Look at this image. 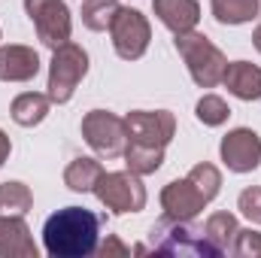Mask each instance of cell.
I'll list each match as a JSON object with an SVG mask.
<instances>
[{
	"instance_id": "cell-1",
	"label": "cell",
	"mask_w": 261,
	"mask_h": 258,
	"mask_svg": "<svg viewBox=\"0 0 261 258\" xmlns=\"http://www.w3.org/2000/svg\"><path fill=\"white\" fill-rule=\"evenodd\" d=\"M103 216L85 210V207H64L52 213L43 225V243L46 252L55 258H82L97 252Z\"/></svg>"
},
{
	"instance_id": "cell-2",
	"label": "cell",
	"mask_w": 261,
	"mask_h": 258,
	"mask_svg": "<svg viewBox=\"0 0 261 258\" xmlns=\"http://www.w3.org/2000/svg\"><path fill=\"white\" fill-rule=\"evenodd\" d=\"M146 252H158V255H189V258H219L225 255L210 237L203 228H195L192 222H182V219H158L152 228H149V243H146Z\"/></svg>"
},
{
	"instance_id": "cell-3",
	"label": "cell",
	"mask_w": 261,
	"mask_h": 258,
	"mask_svg": "<svg viewBox=\"0 0 261 258\" xmlns=\"http://www.w3.org/2000/svg\"><path fill=\"white\" fill-rule=\"evenodd\" d=\"M173 46H176L179 58L189 67L195 85H200V88H216L222 82V76L228 70V58L222 55V49L210 37H203L197 31H186V34H176Z\"/></svg>"
},
{
	"instance_id": "cell-4",
	"label": "cell",
	"mask_w": 261,
	"mask_h": 258,
	"mask_svg": "<svg viewBox=\"0 0 261 258\" xmlns=\"http://www.w3.org/2000/svg\"><path fill=\"white\" fill-rule=\"evenodd\" d=\"M85 73H88V52L82 46L64 43L61 49H55L49 64V85H46L52 104H67L76 94L79 82L85 79Z\"/></svg>"
},
{
	"instance_id": "cell-5",
	"label": "cell",
	"mask_w": 261,
	"mask_h": 258,
	"mask_svg": "<svg viewBox=\"0 0 261 258\" xmlns=\"http://www.w3.org/2000/svg\"><path fill=\"white\" fill-rule=\"evenodd\" d=\"M82 137L85 143L97 152V158H122L128 149V125L116 113L107 110H91L82 119Z\"/></svg>"
},
{
	"instance_id": "cell-6",
	"label": "cell",
	"mask_w": 261,
	"mask_h": 258,
	"mask_svg": "<svg viewBox=\"0 0 261 258\" xmlns=\"http://www.w3.org/2000/svg\"><path fill=\"white\" fill-rule=\"evenodd\" d=\"M97 200L113 210L116 216H125V213H140L146 207V186L140 183L137 173L122 170V173H100L97 186H94Z\"/></svg>"
},
{
	"instance_id": "cell-7",
	"label": "cell",
	"mask_w": 261,
	"mask_h": 258,
	"mask_svg": "<svg viewBox=\"0 0 261 258\" xmlns=\"http://www.w3.org/2000/svg\"><path fill=\"white\" fill-rule=\"evenodd\" d=\"M24 12L37 28V37L46 49H61L70 43L73 34V21H70V9L64 0H24Z\"/></svg>"
},
{
	"instance_id": "cell-8",
	"label": "cell",
	"mask_w": 261,
	"mask_h": 258,
	"mask_svg": "<svg viewBox=\"0 0 261 258\" xmlns=\"http://www.w3.org/2000/svg\"><path fill=\"white\" fill-rule=\"evenodd\" d=\"M110 37H113V49L119 58L125 61H137L146 55L149 40H152V28L146 21L143 12L130 9V6H119L113 24H110Z\"/></svg>"
},
{
	"instance_id": "cell-9",
	"label": "cell",
	"mask_w": 261,
	"mask_h": 258,
	"mask_svg": "<svg viewBox=\"0 0 261 258\" xmlns=\"http://www.w3.org/2000/svg\"><path fill=\"white\" fill-rule=\"evenodd\" d=\"M125 125H128V143L155 149H164L176 134V119L167 110H134L125 116Z\"/></svg>"
},
{
	"instance_id": "cell-10",
	"label": "cell",
	"mask_w": 261,
	"mask_h": 258,
	"mask_svg": "<svg viewBox=\"0 0 261 258\" xmlns=\"http://www.w3.org/2000/svg\"><path fill=\"white\" fill-rule=\"evenodd\" d=\"M219 155L228 170L234 173H249L261 164V137L252 128H234L228 131L219 143Z\"/></svg>"
},
{
	"instance_id": "cell-11",
	"label": "cell",
	"mask_w": 261,
	"mask_h": 258,
	"mask_svg": "<svg viewBox=\"0 0 261 258\" xmlns=\"http://www.w3.org/2000/svg\"><path fill=\"white\" fill-rule=\"evenodd\" d=\"M203 207H206V200H203V194L195 189V183L189 176L186 179H173V183H167L161 189V210L170 219L192 222Z\"/></svg>"
},
{
	"instance_id": "cell-12",
	"label": "cell",
	"mask_w": 261,
	"mask_h": 258,
	"mask_svg": "<svg viewBox=\"0 0 261 258\" xmlns=\"http://www.w3.org/2000/svg\"><path fill=\"white\" fill-rule=\"evenodd\" d=\"M40 73V55L31 46H0V82H31Z\"/></svg>"
},
{
	"instance_id": "cell-13",
	"label": "cell",
	"mask_w": 261,
	"mask_h": 258,
	"mask_svg": "<svg viewBox=\"0 0 261 258\" xmlns=\"http://www.w3.org/2000/svg\"><path fill=\"white\" fill-rule=\"evenodd\" d=\"M0 255L37 258V243H34L21 216H0Z\"/></svg>"
},
{
	"instance_id": "cell-14",
	"label": "cell",
	"mask_w": 261,
	"mask_h": 258,
	"mask_svg": "<svg viewBox=\"0 0 261 258\" xmlns=\"http://www.w3.org/2000/svg\"><path fill=\"white\" fill-rule=\"evenodd\" d=\"M155 15L161 18V24L173 34H186L195 31L200 21V6L197 0H152Z\"/></svg>"
},
{
	"instance_id": "cell-15",
	"label": "cell",
	"mask_w": 261,
	"mask_h": 258,
	"mask_svg": "<svg viewBox=\"0 0 261 258\" xmlns=\"http://www.w3.org/2000/svg\"><path fill=\"white\" fill-rule=\"evenodd\" d=\"M225 88L240 97V100H261V67L249 64V61H234L228 64L225 76H222Z\"/></svg>"
},
{
	"instance_id": "cell-16",
	"label": "cell",
	"mask_w": 261,
	"mask_h": 258,
	"mask_svg": "<svg viewBox=\"0 0 261 258\" xmlns=\"http://www.w3.org/2000/svg\"><path fill=\"white\" fill-rule=\"evenodd\" d=\"M49 107H52V97H49V94H43V91H24V94H18V97L12 100L9 116H12L15 125L34 128V125H40V122L49 116Z\"/></svg>"
},
{
	"instance_id": "cell-17",
	"label": "cell",
	"mask_w": 261,
	"mask_h": 258,
	"mask_svg": "<svg viewBox=\"0 0 261 258\" xmlns=\"http://www.w3.org/2000/svg\"><path fill=\"white\" fill-rule=\"evenodd\" d=\"M100 173H103V167H100L97 158H73L64 170V186L70 192H79V194L94 192Z\"/></svg>"
},
{
	"instance_id": "cell-18",
	"label": "cell",
	"mask_w": 261,
	"mask_h": 258,
	"mask_svg": "<svg viewBox=\"0 0 261 258\" xmlns=\"http://www.w3.org/2000/svg\"><path fill=\"white\" fill-rule=\"evenodd\" d=\"M210 9L219 24H246V21L258 18L261 3L258 0H213Z\"/></svg>"
},
{
	"instance_id": "cell-19",
	"label": "cell",
	"mask_w": 261,
	"mask_h": 258,
	"mask_svg": "<svg viewBox=\"0 0 261 258\" xmlns=\"http://www.w3.org/2000/svg\"><path fill=\"white\" fill-rule=\"evenodd\" d=\"M125 164H128L130 173H137V176H149V173H155V170L164 164V149L128 143V149H125Z\"/></svg>"
},
{
	"instance_id": "cell-20",
	"label": "cell",
	"mask_w": 261,
	"mask_h": 258,
	"mask_svg": "<svg viewBox=\"0 0 261 258\" xmlns=\"http://www.w3.org/2000/svg\"><path fill=\"white\" fill-rule=\"evenodd\" d=\"M203 231H206V237H210L222 252H228V249L234 246V237H237L240 225H237V216H234V213H213V216L206 219Z\"/></svg>"
},
{
	"instance_id": "cell-21",
	"label": "cell",
	"mask_w": 261,
	"mask_h": 258,
	"mask_svg": "<svg viewBox=\"0 0 261 258\" xmlns=\"http://www.w3.org/2000/svg\"><path fill=\"white\" fill-rule=\"evenodd\" d=\"M31 207H34V194L24 183L0 186V216H24Z\"/></svg>"
},
{
	"instance_id": "cell-22",
	"label": "cell",
	"mask_w": 261,
	"mask_h": 258,
	"mask_svg": "<svg viewBox=\"0 0 261 258\" xmlns=\"http://www.w3.org/2000/svg\"><path fill=\"white\" fill-rule=\"evenodd\" d=\"M119 12V0H85L82 3V24L88 31H110Z\"/></svg>"
},
{
	"instance_id": "cell-23",
	"label": "cell",
	"mask_w": 261,
	"mask_h": 258,
	"mask_svg": "<svg viewBox=\"0 0 261 258\" xmlns=\"http://www.w3.org/2000/svg\"><path fill=\"white\" fill-rule=\"evenodd\" d=\"M189 179L195 183V189L203 194V200H206V203H210V200L219 194V189H222V173H219V167H216V164H210V161L195 164V167L189 170Z\"/></svg>"
},
{
	"instance_id": "cell-24",
	"label": "cell",
	"mask_w": 261,
	"mask_h": 258,
	"mask_svg": "<svg viewBox=\"0 0 261 258\" xmlns=\"http://www.w3.org/2000/svg\"><path fill=\"white\" fill-rule=\"evenodd\" d=\"M195 116H197L200 125H206V128H219V125L228 122L231 110H228V104H225L219 94H203V97L197 100V107H195Z\"/></svg>"
},
{
	"instance_id": "cell-25",
	"label": "cell",
	"mask_w": 261,
	"mask_h": 258,
	"mask_svg": "<svg viewBox=\"0 0 261 258\" xmlns=\"http://www.w3.org/2000/svg\"><path fill=\"white\" fill-rule=\"evenodd\" d=\"M231 252L237 258H261V231H252V228H240L237 237H234V246Z\"/></svg>"
},
{
	"instance_id": "cell-26",
	"label": "cell",
	"mask_w": 261,
	"mask_h": 258,
	"mask_svg": "<svg viewBox=\"0 0 261 258\" xmlns=\"http://www.w3.org/2000/svg\"><path fill=\"white\" fill-rule=\"evenodd\" d=\"M237 210H240L252 225H261V189L258 186H249V189L240 192V197H237Z\"/></svg>"
},
{
	"instance_id": "cell-27",
	"label": "cell",
	"mask_w": 261,
	"mask_h": 258,
	"mask_svg": "<svg viewBox=\"0 0 261 258\" xmlns=\"http://www.w3.org/2000/svg\"><path fill=\"white\" fill-rule=\"evenodd\" d=\"M130 249L116 237V234H110L103 243H97V255H103V258H113V255H128Z\"/></svg>"
},
{
	"instance_id": "cell-28",
	"label": "cell",
	"mask_w": 261,
	"mask_h": 258,
	"mask_svg": "<svg viewBox=\"0 0 261 258\" xmlns=\"http://www.w3.org/2000/svg\"><path fill=\"white\" fill-rule=\"evenodd\" d=\"M9 152H12V143H9V137L0 131V167L6 164V158H9Z\"/></svg>"
},
{
	"instance_id": "cell-29",
	"label": "cell",
	"mask_w": 261,
	"mask_h": 258,
	"mask_svg": "<svg viewBox=\"0 0 261 258\" xmlns=\"http://www.w3.org/2000/svg\"><path fill=\"white\" fill-rule=\"evenodd\" d=\"M252 46H255V49L261 52V24L255 28V31H252Z\"/></svg>"
},
{
	"instance_id": "cell-30",
	"label": "cell",
	"mask_w": 261,
	"mask_h": 258,
	"mask_svg": "<svg viewBox=\"0 0 261 258\" xmlns=\"http://www.w3.org/2000/svg\"><path fill=\"white\" fill-rule=\"evenodd\" d=\"M258 3H261V0H258Z\"/></svg>"
}]
</instances>
